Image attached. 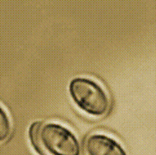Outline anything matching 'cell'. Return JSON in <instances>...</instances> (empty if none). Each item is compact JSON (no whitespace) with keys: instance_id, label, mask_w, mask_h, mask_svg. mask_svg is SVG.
I'll return each instance as SVG.
<instances>
[{"instance_id":"cell-1","label":"cell","mask_w":156,"mask_h":155,"mask_svg":"<svg viewBox=\"0 0 156 155\" xmlns=\"http://www.w3.org/2000/svg\"><path fill=\"white\" fill-rule=\"evenodd\" d=\"M29 138L39 155H80L79 140L61 123L34 122L29 128Z\"/></svg>"},{"instance_id":"cell-2","label":"cell","mask_w":156,"mask_h":155,"mask_svg":"<svg viewBox=\"0 0 156 155\" xmlns=\"http://www.w3.org/2000/svg\"><path fill=\"white\" fill-rule=\"evenodd\" d=\"M71 100L80 111L93 117L105 116L110 107L107 91L92 78L79 76L73 78L68 85Z\"/></svg>"},{"instance_id":"cell-3","label":"cell","mask_w":156,"mask_h":155,"mask_svg":"<svg viewBox=\"0 0 156 155\" xmlns=\"http://www.w3.org/2000/svg\"><path fill=\"white\" fill-rule=\"evenodd\" d=\"M85 151L87 155H127L116 139L102 133H92L87 137Z\"/></svg>"},{"instance_id":"cell-4","label":"cell","mask_w":156,"mask_h":155,"mask_svg":"<svg viewBox=\"0 0 156 155\" xmlns=\"http://www.w3.org/2000/svg\"><path fill=\"white\" fill-rule=\"evenodd\" d=\"M0 116H1V133L0 140L1 142L7 138L11 132V121L7 112L1 105L0 107Z\"/></svg>"}]
</instances>
